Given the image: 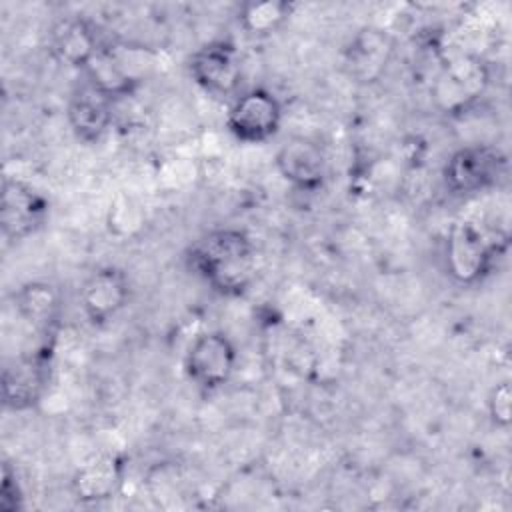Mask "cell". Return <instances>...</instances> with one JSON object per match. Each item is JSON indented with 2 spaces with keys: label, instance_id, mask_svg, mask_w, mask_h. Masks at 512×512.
Returning <instances> with one entry per match:
<instances>
[{
  "label": "cell",
  "instance_id": "obj_1",
  "mask_svg": "<svg viewBox=\"0 0 512 512\" xmlns=\"http://www.w3.org/2000/svg\"><path fill=\"white\" fill-rule=\"evenodd\" d=\"M188 264L220 294L238 296L254 278L256 250L246 232L216 228L190 246Z\"/></svg>",
  "mask_w": 512,
  "mask_h": 512
},
{
  "label": "cell",
  "instance_id": "obj_2",
  "mask_svg": "<svg viewBox=\"0 0 512 512\" xmlns=\"http://www.w3.org/2000/svg\"><path fill=\"white\" fill-rule=\"evenodd\" d=\"M506 156L488 144L464 146L446 160L442 178L446 188L458 196L484 192L504 176Z\"/></svg>",
  "mask_w": 512,
  "mask_h": 512
},
{
  "label": "cell",
  "instance_id": "obj_3",
  "mask_svg": "<svg viewBox=\"0 0 512 512\" xmlns=\"http://www.w3.org/2000/svg\"><path fill=\"white\" fill-rule=\"evenodd\" d=\"M282 124V104L266 88L242 92L230 106L226 126L230 134L246 144H264L274 138Z\"/></svg>",
  "mask_w": 512,
  "mask_h": 512
},
{
  "label": "cell",
  "instance_id": "obj_4",
  "mask_svg": "<svg viewBox=\"0 0 512 512\" xmlns=\"http://www.w3.org/2000/svg\"><path fill=\"white\" fill-rule=\"evenodd\" d=\"M494 250L482 228L470 220H460L450 228L446 240V270L456 282L474 284L488 272Z\"/></svg>",
  "mask_w": 512,
  "mask_h": 512
},
{
  "label": "cell",
  "instance_id": "obj_5",
  "mask_svg": "<svg viewBox=\"0 0 512 512\" xmlns=\"http://www.w3.org/2000/svg\"><path fill=\"white\" fill-rule=\"evenodd\" d=\"M236 366V346L222 332H202L188 346L184 358L186 376L202 390L226 384Z\"/></svg>",
  "mask_w": 512,
  "mask_h": 512
},
{
  "label": "cell",
  "instance_id": "obj_6",
  "mask_svg": "<svg viewBox=\"0 0 512 512\" xmlns=\"http://www.w3.org/2000/svg\"><path fill=\"white\" fill-rule=\"evenodd\" d=\"M50 350H36L6 362L2 370L0 390L8 410L24 412L34 408L46 390L50 376Z\"/></svg>",
  "mask_w": 512,
  "mask_h": 512
},
{
  "label": "cell",
  "instance_id": "obj_7",
  "mask_svg": "<svg viewBox=\"0 0 512 512\" xmlns=\"http://www.w3.org/2000/svg\"><path fill=\"white\" fill-rule=\"evenodd\" d=\"M192 80L212 96H230L236 92L242 76V64L234 44L212 40L196 48L188 60Z\"/></svg>",
  "mask_w": 512,
  "mask_h": 512
},
{
  "label": "cell",
  "instance_id": "obj_8",
  "mask_svg": "<svg viewBox=\"0 0 512 512\" xmlns=\"http://www.w3.org/2000/svg\"><path fill=\"white\" fill-rule=\"evenodd\" d=\"M48 216V200L30 184L4 178L0 192V228L8 240L34 234Z\"/></svg>",
  "mask_w": 512,
  "mask_h": 512
},
{
  "label": "cell",
  "instance_id": "obj_9",
  "mask_svg": "<svg viewBox=\"0 0 512 512\" xmlns=\"http://www.w3.org/2000/svg\"><path fill=\"white\" fill-rule=\"evenodd\" d=\"M276 168L294 188L314 192L326 178V154L318 142L306 136H292L278 148Z\"/></svg>",
  "mask_w": 512,
  "mask_h": 512
},
{
  "label": "cell",
  "instance_id": "obj_10",
  "mask_svg": "<svg viewBox=\"0 0 512 512\" xmlns=\"http://www.w3.org/2000/svg\"><path fill=\"white\" fill-rule=\"evenodd\" d=\"M130 300L128 276L116 266H104L92 272L80 288V304L94 324L114 318Z\"/></svg>",
  "mask_w": 512,
  "mask_h": 512
},
{
  "label": "cell",
  "instance_id": "obj_11",
  "mask_svg": "<svg viewBox=\"0 0 512 512\" xmlns=\"http://www.w3.org/2000/svg\"><path fill=\"white\" fill-rule=\"evenodd\" d=\"M112 98L94 88L88 80L80 84L68 102V124L78 140L98 142L112 124Z\"/></svg>",
  "mask_w": 512,
  "mask_h": 512
},
{
  "label": "cell",
  "instance_id": "obj_12",
  "mask_svg": "<svg viewBox=\"0 0 512 512\" xmlns=\"http://www.w3.org/2000/svg\"><path fill=\"white\" fill-rule=\"evenodd\" d=\"M124 478V464L114 454H100L84 462L72 476L70 488L80 502H100L112 498Z\"/></svg>",
  "mask_w": 512,
  "mask_h": 512
},
{
  "label": "cell",
  "instance_id": "obj_13",
  "mask_svg": "<svg viewBox=\"0 0 512 512\" xmlns=\"http://www.w3.org/2000/svg\"><path fill=\"white\" fill-rule=\"evenodd\" d=\"M52 50L54 54L80 70L88 66V62L104 48L98 40L96 28L84 18H64L52 28Z\"/></svg>",
  "mask_w": 512,
  "mask_h": 512
},
{
  "label": "cell",
  "instance_id": "obj_14",
  "mask_svg": "<svg viewBox=\"0 0 512 512\" xmlns=\"http://www.w3.org/2000/svg\"><path fill=\"white\" fill-rule=\"evenodd\" d=\"M14 308L36 330H52L60 314V294L48 282H26L14 292Z\"/></svg>",
  "mask_w": 512,
  "mask_h": 512
},
{
  "label": "cell",
  "instance_id": "obj_15",
  "mask_svg": "<svg viewBox=\"0 0 512 512\" xmlns=\"http://www.w3.org/2000/svg\"><path fill=\"white\" fill-rule=\"evenodd\" d=\"M484 70L478 62L460 60L446 68V72L438 78V98L448 100L446 108L454 110L472 100L484 86Z\"/></svg>",
  "mask_w": 512,
  "mask_h": 512
},
{
  "label": "cell",
  "instance_id": "obj_16",
  "mask_svg": "<svg viewBox=\"0 0 512 512\" xmlns=\"http://www.w3.org/2000/svg\"><path fill=\"white\" fill-rule=\"evenodd\" d=\"M82 72L94 88H98L112 100L132 94L136 86V80L122 68V64L106 48H102Z\"/></svg>",
  "mask_w": 512,
  "mask_h": 512
},
{
  "label": "cell",
  "instance_id": "obj_17",
  "mask_svg": "<svg viewBox=\"0 0 512 512\" xmlns=\"http://www.w3.org/2000/svg\"><path fill=\"white\" fill-rule=\"evenodd\" d=\"M292 4L284 0H250L238 10V24L252 36H268L284 26Z\"/></svg>",
  "mask_w": 512,
  "mask_h": 512
},
{
  "label": "cell",
  "instance_id": "obj_18",
  "mask_svg": "<svg viewBox=\"0 0 512 512\" xmlns=\"http://www.w3.org/2000/svg\"><path fill=\"white\" fill-rule=\"evenodd\" d=\"M488 414L490 420L500 426V428H508L510 420H512V388L510 382H500L492 388L490 396H488Z\"/></svg>",
  "mask_w": 512,
  "mask_h": 512
},
{
  "label": "cell",
  "instance_id": "obj_19",
  "mask_svg": "<svg viewBox=\"0 0 512 512\" xmlns=\"http://www.w3.org/2000/svg\"><path fill=\"white\" fill-rule=\"evenodd\" d=\"M22 492L16 482V472L10 468L8 462L2 466V482H0V510L2 512H16L22 508Z\"/></svg>",
  "mask_w": 512,
  "mask_h": 512
}]
</instances>
